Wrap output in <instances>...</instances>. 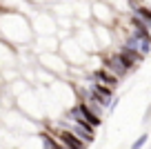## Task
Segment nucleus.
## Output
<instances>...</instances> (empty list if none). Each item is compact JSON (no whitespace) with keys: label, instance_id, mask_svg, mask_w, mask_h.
Segmentation results:
<instances>
[{"label":"nucleus","instance_id":"nucleus-6","mask_svg":"<svg viewBox=\"0 0 151 149\" xmlns=\"http://www.w3.org/2000/svg\"><path fill=\"white\" fill-rule=\"evenodd\" d=\"M91 16L98 20L100 25H116V11L111 9V5H107L104 0H96L91 5Z\"/></svg>","mask_w":151,"mask_h":149},{"label":"nucleus","instance_id":"nucleus-3","mask_svg":"<svg viewBox=\"0 0 151 149\" xmlns=\"http://www.w3.org/2000/svg\"><path fill=\"white\" fill-rule=\"evenodd\" d=\"M62 54H65V60L71 65H82L87 60V51L80 47L78 40H71V38H67L62 42Z\"/></svg>","mask_w":151,"mask_h":149},{"label":"nucleus","instance_id":"nucleus-10","mask_svg":"<svg viewBox=\"0 0 151 149\" xmlns=\"http://www.w3.org/2000/svg\"><path fill=\"white\" fill-rule=\"evenodd\" d=\"M147 140H149V134H140V136L131 142V149H142V147L147 145Z\"/></svg>","mask_w":151,"mask_h":149},{"label":"nucleus","instance_id":"nucleus-2","mask_svg":"<svg viewBox=\"0 0 151 149\" xmlns=\"http://www.w3.org/2000/svg\"><path fill=\"white\" fill-rule=\"evenodd\" d=\"M49 134H51L53 138L62 145V147H69V149H87V142H85V140H80L73 131H69L67 127H62V125L58 127V129L49 131Z\"/></svg>","mask_w":151,"mask_h":149},{"label":"nucleus","instance_id":"nucleus-7","mask_svg":"<svg viewBox=\"0 0 151 149\" xmlns=\"http://www.w3.org/2000/svg\"><path fill=\"white\" fill-rule=\"evenodd\" d=\"M89 80L102 82V85H107V87H111V89H118V87H120V78H118L116 74H111V71H107L102 65H100L98 69H93V71H91Z\"/></svg>","mask_w":151,"mask_h":149},{"label":"nucleus","instance_id":"nucleus-8","mask_svg":"<svg viewBox=\"0 0 151 149\" xmlns=\"http://www.w3.org/2000/svg\"><path fill=\"white\" fill-rule=\"evenodd\" d=\"M31 25H33V29H36L38 33H42V36H49V33L56 31V22H53V18L49 14H36Z\"/></svg>","mask_w":151,"mask_h":149},{"label":"nucleus","instance_id":"nucleus-11","mask_svg":"<svg viewBox=\"0 0 151 149\" xmlns=\"http://www.w3.org/2000/svg\"><path fill=\"white\" fill-rule=\"evenodd\" d=\"M149 120H151V105L147 107V111H145V120H142V122H149Z\"/></svg>","mask_w":151,"mask_h":149},{"label":"nucleus","instance_id":"nucleus-9","mask_svg":"<svg viewBox=\"0 0 151 149\" xmlns=\"http://www.w3.org/2000/svg\"><path fill=\"white\" fill-rule=\"evenodd\" d=\"M131 11L138 16V18L145 20V22L149 25V29H151V5H145V2H140V5H136Z\"/></svg>","mask_w":151,"mask_h":149},{"label":"nucleus","instance_id":"nucleus-1","mask_svg":"<svg viewBox=\"0 0 151 149\" xmlns=\"http://www.w3.org/2000/svg\"><path fill=\"white\" fill-rule=\"evenodd\" d=\"M62 127H67L69 131H73L80 140H85L87 145L96 140V127H91L89 122H82V120H71V118H65L62 120Z\"/></svg>","mask_w":151,"mask_h":149},{"label":"nucleus","instance_id":"nucleus-4","mask_svg":"<svg viewBox=\"0 0 151 149\" xmlns=\"http://www.w3.org/2000/svg\"><path fill=\"white\" fill-rule=\"evenodd\" d=\"M40 65H42V69H51V74H67V69H69V62L65 60V58L58 56V51H47L40 56Z\"/></svg>","mask_w":151,"mask_h":149},{"label":"nucleus","instance_id":"nucleus-5","mask_svg":"<svg viewBox=\"0 0 151 149\" xmlns=\"http://www.w3.org/2000/svg\"><path fill=\"white\" fill-rule=\"evenodd\" d=\"M100 65L104 67L107 71H111V74H116L120 80L124 78V76H129L131 71L127 69V67L122 65V60H120V56H118V51H111V54H104L102 58H100Z\"/></svg>","mask_w":151,"mask_h":149}]
</instances>
